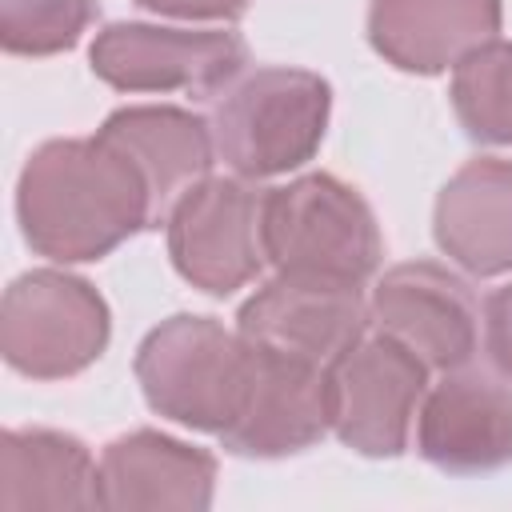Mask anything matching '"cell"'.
Returning a JSON list of instances; mask_svg holds the SVG:
<instances>
[{
    "label": "cell",
    "mask_w": 512,
    "mask_h": 512,
    "mask_svg": "<svg viewBox=\"0 0 512 512\" xmlns=\"http://www.w3.org/2000/svg\"><path fill=\"white\" fill-rule=\"evenodd\" d=\"M16 220L36 256L56 264L100 260L156 224L140 168L100 136L40 144L16 184Z\"/></svg>",
    "instance_id": "obj_1"
},
{
    "label": "cell",
    "mask_w": 512,
    "mask_h": 512,
    "mask_svg": "<svg viewBox=\"0 0 512 512\" xmlns=\"http://www.w3.org/2000/svg\"><path fill=\"white\" fill-rule=\"evenodd\" d=\"M136 380L156 416L224 432L248 396L252 344L212 316H172L136 348Z\"/></svg>",
    "instance_id": "obj_2"
},
{
    "label": "cell",
    "mask_w": 512,
    "mask_h": 512,
    "mask_svg": "<svg viewBox=\"0 0 512 512\" xmlns=\"http://www.w3.org/2000/svg\"><path fill=\"white\" fill-rule=\"evenodd\" d=\"M264 252L280 276L364 288L380 268L384 240L352 184L312 172L264 192Z\"/></svg>",
    "instance_id": "obj_3"
},
{
    "label": "cell",
    "mask_w": 512,
    "mask_h": 512,
    "mask_svg": "<svg viewBox=\"0 0 512 512\" xmlns=\"http://www.w3.org/2000/svg\"><path fill=\"white\" fill-rule=\"evenodd\" d=\"M332 88L304 68H256L212 116L216 156L244 180H268L308 164L328 132Z\"/></svg>",
    "instance_id": "obj_4"
},
{
    "label": "cell",
    "mask_w": 512,
    "mask_h": 512,
    "mask_svg": "<svg viewBox=\"0 0 512 512\" xmlns=\"http://www.w3.org/2000/svg\"><path fill=\"white\" fill-rule=\"evenodd\" d=\"M112 316L104 296L72 272L36 268L8 284L0 304V352L32 380H64L108 348Z\"/></svg>",
    "instance_id": "obj_5"
},
{
    "label": "cell",
    "mask_w": 512,
    "mask_h": 512,
    "mask_svg": "<svg viewBox=\"0 0 512 512\" xmlns=\"http://www.w3.org/2000/svg\"><path fill=\"white\" fill-rule=\"evenodd\" d=\"M164 224L176 272L208 296H232L268 264L264 192L244 176H204L172 204Z\"/></svg>",
    "instance_id": "obj_6"
},
{
    "label": "cell",
    "mask_w": 512,
    "mask_h": 512,
    "mask_svg": "<svg viewBox=\"0 0 512 512\" xmlns=\"http://www.w3.org/2000/svg\"><path fill=\"white\" fill-rule=\"evenodd\" d=\"M428 392V364L400 340L360 336L328 364V424L360 456L392 460L408 448L412 420Z\"/></svg>",
    "instance_id": "obj_7"
},
{
    "label": "cell",
    "mask_w": 512,
    "mask_h": 512,
    "mask_svg": "<svg viewBox=\"0 0 512 512\" xmlns=\"http://www.w3.org/2000/svg\"><path fill=\"white\" fill-rule=\"evenodd\" d=\"M92 72L116 92L212 96L248 64L236 32H184L156 24H108L88 48Z\"/></svg>",
    "instance_id": "obj_8"
},
{
    "label": "cell",
    "mask_w": 512,
    "mask_h": 512,
    "mask_svg": "<svg viewBox=\"0 0 512 512\" xmlns=\"http://www.w3.org/2000/svg\"><path fill=\"white\" fill-rule=\"evenodd\" d=\"M368 320L436 372L472 364L480 348V304L472 288L436 260L388 268L372 288Z\"/></svg>",
    "instance_id": "obj_9"
},
{
    "label": "cell",
    "mask_w": 512,
    "mask_h": 512,
    "mask_svg": "<svg viewBox=\"0 0 512 512\" xmlns=\"http://www.w3.org/2000/svg\"><path fill=\"white\" fill-rule=\"evenodd\" d=\"M368 304L360 284L308 280V276H272L256 288L236 316V332L276 356H292L316 368H328L368 332Z\"/></svg>",
    "instance_id": "obj_10"
},
{
    "label": "cell",
    "mask_w": 512,
    "mask_h": 512,
    "mask_svg": "<svg viewBox=\"0 0 512 512\" xmlns=\"http://www.w3.org/2000/svg\"><path fill=\"white\" fill-rule=\"evenodd\" d=\"M420 456L452 476L512 464V380L484 368H452L416 412Z\"/></svg>",
    "instance_id": "obj_11"
},
{
    "label": "cell",
    "mask_w": 512,
    "mask_h": 512,
    "mask_svg": "<svg viewBox=\"0 0 512 512\" xmlns=\"http://www.w3.org/2000/svg\"><path fill=\"white\" fill-rule=\"evenodd\" d=\"M328 424V368L276 356L252 344V380L240 416L220 432L224 448L252 460H276L312 448Z\"/></svg>",
    "instance_id": "obj_12"
},
{
    "label": "cell",
    "mask_w": 512,
    "mask_h": 512,
    "mask_svg": "<svg viewBox=\"0 0 512 512\" xmlns=\"http://www.w3.org/2000/svg\"><path fill=\"white\" fill-rule=\"evenodd\" d=\"M500 0H372L368 40L400 72L436 76L496 40Z\"/></svg>",
    "instance_id": "obj_13"
},
{
    "label": "cell",
    "mask_w": 512,
    "mask_h": 512,
    "mask_svg": "<svg viewBox=\"0 0 512 512\" xmlns=\"http://www.w3.org/2000/svg\"><path fill=\"white\" fill-rule=\"evenodd\" d=\"M216 456L140 428L100 452V508H208Z\"/></svg>",
    "instance_id": "obj_14"
},
{
    "label": "cell",
    "mask_w": 512,
    "mask_h": 512,
    "mask_svg": "<svg viewBox=\"0 0 512 512\" xmlns=\"http://www.w3.org/2000/svg\"><path fill=\"white\" fill-rule=\"evenodd\" d=\"M440 252L468 276L512 272V160H468L436 196Z\"/></svg>",
    "instance_id": "obj_15"
},
{
    "label": "cell",
    "mask_w": 512,
    "mask_h": 512,
    "mask_svg": "<svg viewBox=\"0 0 512 512\" xmlns=\"http://www.w3.org/2000/svg\"><path fill=\"white\" fill-rule=\"evenodd\" d=\"M100 140H108L112 148H120L144 176L148 192H152V208L156 220L172 212V204L208 176L212 156H216V140H212V124H204L200 116L184 112V108H168V104H136V108H116L100 132Z\"/></svg>",
    "instance_id": "obj_16"
},
{
    "label": "cell",
    "mask_w": 512,
    "mask_h": 512,
    "mask_svg": "<svg viewBox=\"0 0 512 512\" xmlns=\"http://www.w3.org/2000/svg\"><path fill=\"white\" fill-rule=\"evenodd\" d=\"M0 508H100V460L68 432L8 428L0 436Z\"/></svg>",
    "instance_id": "obj_17"
},
{
    "label": "cell",
    "mask_w": 512,
    "mask_h": 512,
    "mask_svg": "<svg viewBox=\"0 0 512 512\" xmlns=\"http://www.w3.org/2000/svg\"><path fill=\"white\" fill-rule=\"evenodd\" d=\"M452 108L472 140L512 148V40H488L456 64Z\"/></svg>",
    "instance_id": "obj_18"
},
{
    "label": "cell",
    "mask_w": 512,
    "mask_h": 512,
    "mask_svg": "<svg viewBox=\"0 0 512 512\" xmlns=\"http://www.w3.org/2000/svg\"><path fill=\"white\" fill-rule=\"evenodd\" d=\"M96 16V0H0V44L12 56L68 52Z\"/></svg>",
    "instance_id": "obj_19"
},
{
    "label": "cell",
    "mask_w": 512,
    "mask_h": 512,
    "mask_svg": "<svg viewBox=\"0 0 512 512\" xmlns=\"http://www.w3.org/2000/svg\"><path fill=\"white\" fill-rule=\"evenodd\" d=\"M484 352L492 368L512 380V284L484 300Z\"/></svg>",
    "instance_id": "obj_20"
},
{
    "label": "cell",
    "mask_w": 512,
    "mask_h": 512,
    "mask_svg": "<svg viewBox=\"0 0 512 512\" xmlns=\"http://www.w3.org/2000/svg\"><path fill=\"white\" fill-rule=\"evenodd\" d=\"M136 4L176 20H240L248 12V0H136Z\"/></svg>",
    "instance_id": "obj_21"
}]
</instances>
